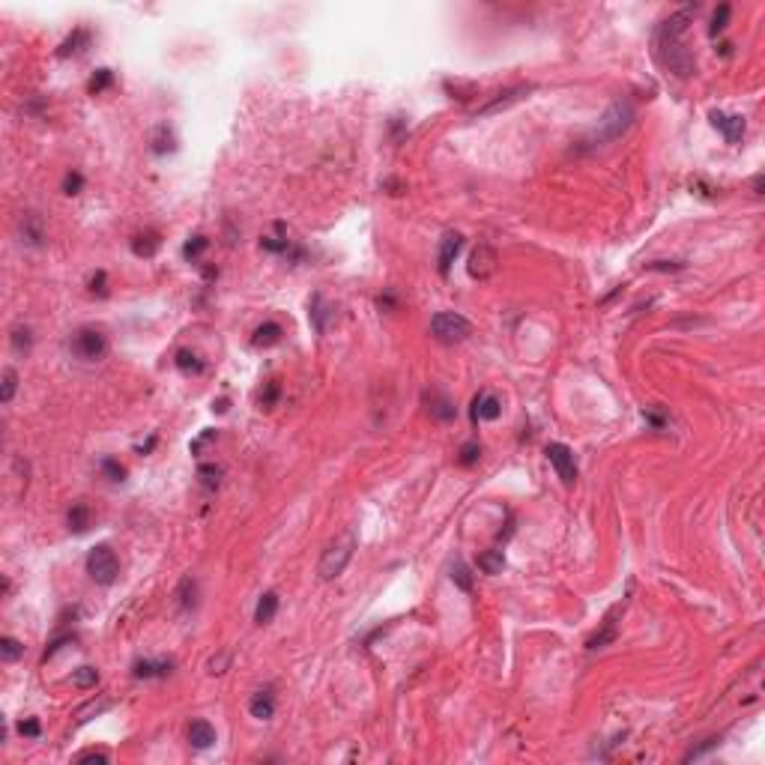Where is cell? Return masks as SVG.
Here are the masks:
<instances>
[{"mask_svg": "<svg viewBox=\"0 0 765 765\" xmlns=\"http://www.w3.org/2000/svg\"><path fill=\"white\" fill-rule=\"evenodd\" d=\"M634 117H637V114H634V105L628 102V99H616V102L604 111V117L598 120V126H595V132H592L589 143L595 147V143H607V141L622 138V135L631 129Z\"/></svg>", "mask_w": 765, "mask_h": 765, "instance_id": "obj_1", "label": "cell"}, {"mask_svg": "<svg viewBox=\"0 0 765 765\" xmlns=\"http://www.w3.org/2000/svg\"><path fill=\"white\" fill-rule=\"evenodd\" d=\"M353 553H356V535H353V533L338 535L335 542H332L326 550H323V556H320V565H317L320 580H335V577H341V574H344V568L350 565V559H353Z\"/></svg>", "mask_w": 765, "mask_h": 765, "instance_id": "obj_2", "label": "cell"}, {"mask_svg": "<svg viewBox=\"0 0 765 765\" xmlns=\"http://www.w3.org/2000/svg\"><path fill=\"white\" fill-rule=\"evenodd\" d=\"M430 332H434V338L443 341V344H457V341L473 335V323L457 311H439V314H434V320H430Z\"/></svg>", "mask_w": 765, "mask_h": 765, "instance_id": "obj_3", "label": "cell"}, {"mask_svg": "<svg viewBox=\"0 0 765 765\" xmlns=\"http://www.w3.org/2000/svg\"><path fill=\"white\" fill-rule=\"evenodd\" d=\"M87 574L99 583V586H111V583L117 580V574H120V559H117V553L108 544H96L93 550L87 553Z\"/></svg>", "mask_w": 765, "mask_h": 765, "instance_id": "obj_4", "label": "cell"}, {"mask_svg": "<svg viewBox=\"0 0 765 765\" xmlns=\"http://www.w3.org/2000/svg\"><path fill=\"white\" fill-rule=\"evenodd\" d=\"M69 350H72V356L81 359V362H99V359L108 353V338L99 329L84 326V329H78L75 335H72Z\"/></svg>", "mask_w": 765, "mask_h": 765, "instance_id": "obj_5", "label": "cell"}, {"mask_svg": "<svg viewBox=\"0 0 765 765\" xmlns=\"http://www.w3.org/2000/svg\"><path fill=\"white\" fill-rule=\"evenodd\" d=\"M625 607H628V598H622L619 604H613V607L607 610V616H604V622H601V628L586 640V649H589V652L604 649V646H610V643L616 640V634H619V619H622Z\"/></svg>", "mask_w": 765, "mask_h": 765, "instance_id": "obj_6", "label": "cell"}, {"mask_svg": "<svg viewBox=\"0 0 765 765\" xmlns=\"http://www.w3.org/2000/svg\"><path fill=\"white\" fill-rule=\"evenodd\" d=\"M547 461L556 470V475L562 479V484H574L577 481V464H574V452L565 443H550L544 448Z\"/></svg>", "mask_w": 765, "mask_h": 765, "instance_id": "obj_7", "label": "cell"}, {"mask_svg": "<svg viewBox=\"0 0 765 765\" xmlns=\"http://www.w3.org/2000/svg\"><path fill=\"white\" fill-rule=\"evenodd\" d=\"M497 264H499V257H497V251H493L488 242H479V246L473 248V255H470V264H466V272H470L473 278H479V281H488V278L497 272Z\"/></svg>", "mask_w": 765, "mask_h": 765, "instance_id": "obj_8", "label": "cell"}, {"mask_svg": "<svg viewBox=\"0 0 765 765\" xmlns=\"http://www.w3.org/2000/svg\"><path fill=\"white\" fill-rule=\"evenodd\" d=\"M529 84H517V87H508V90H502V93H497V99H493V102H488V105H481L479 111H475V117H490V114H497V111H502V108H508V105H515V102H520V99H524L526 93H529Z\"/></svg>", "mask_w": 765, "mask_h": 765, "instance_id": "obj_9", "label": "cell"}, {"mask_svg": "<svg viewBox=\"0 0 765 765\" xmlns=\"http://www.w3.org/2000/svg\"><path fill=\"white\" fill-rule=\"evenodd\" d=\"M694 12H697V6H685V9H679L676 15H670L667 21L658 27V42H664V39H682V33L688 30V21L694 18Z\"/></svg>", "mask_w": 765, "mask_h": 765, "instance_id": "obj_10", "label": "cell"}, {"mask_svg": "<svg viewBox=\"0 0 765 765\" xmlns=\"http://www.w3.org/2000/svg\"><path fill=\"white\" fill-rule=\"evenodd\" d=\"M712 126L724 132L726 143H739L744 135V117L742 114H724V111H712Z\"/></svg>", "mask_w": 765, "mask_h": 765, "instance_id": "obj_11", "label": "cell"}, {"mask_svg": "<svg viewBox=\"0 0 765 765\" xmlns=\"http://www.w3.org/2000/svg\"><path fill=\"white\" fill-rule=\"evenodd\" d=\"M461 246H464V237H461V233H455V230H448L446 237H443V242H439L437 269H439V275H443V278L452 272V264H455V257H457V251H461Z\"/></svg>", "mask_w": 765, "mask_h": 765, "instance_id": "obj_12", "label": "cell"}, {"mask_svg": "<svg viewBox=\"0 0 765 765\" xmlns=\"http://www.w3.org/2000/svg\"><path fill=\"white\" fill-rule=\"evenodd\" d=\"M499 413H502V404L493 392H481L473 401V421H493L499 419Z\"/></svg>", "mask_w": 765, "mask_h": 765, "instance_id": "obj_13", "label": "cell"}, {"mask_svg": "<svg viewBox=\"0 0 765 765\" xmlns=\"http://www.w3.org/2000/svg\"><path fill=\"white\" fill-rule=\"evenodd\" d=\"M188 744L197 751H206L215 744V726L210 721H192L188 724Z\"/></svg>", "mask_w": 765, "mask_h": 765, "instance_id": "obj_14", "label": "cell"}, {"mask_svg": "<svg viewBox=\"0 0 765 765\" xmlns=\"http://www.w3.org/2000/svg\"><path fill=\"white\" fill-rule=\"evenodd\" d=\"M170 670H174V661H168V658H159V661H138V664L132 667V676H135V679H165Z\"/></svg>", "mask_w": 765, "mask_h": 765, "instance_id": "obj_15", "label": "cell"}, {"mask_svg": "<svg viewBox=\"0 0 765 765\" xmlns=\"http://www.w3.org/2000/svg\"><path fill=\"white\" fill-rule=\"evenodd\" d=\"M21 242H27V246H42L45 242V224L36 212L21 215Z\"/></svg>", "mask_w": 765, "mask_h": 765, "instance_id": "obj_16", "label": "cell"}, {"mask_svg": "<svg viewBox=\"0 0 765 765\" xmlns=\"http://www.w3.org/2000/svg\"><path fill=\"white\" fill-rule=\"evenodd\" d=\"M248 712H251V717H257V721H269V717L275 715V697H272V691H257L255 697L248 699Z\"/></svg>", "mask_w": 765, "mask_h": 765, "instance_id": "obj_17", "label": "cell"}, {"mask_svg": "<svg viewBox=\"0 0 765 765\" xmlns=\"http://www.w3.org/2000/svg\"><path fill=\"white\" fill-rule=\"evenodd\" d=\"M308 317H311V326H314V332H317V335H323V332H326V320H329V314H332V308L326 305V299H323V293H314L311 296V305H308Z\"/></svg>", "mask_w": 765, "mask_h": 765, "instance_id": "obj_18", "label": "cell"}, {"mask_svg": "<svg viewBox=\"0 0 765 765\" xmlns=\"http://www.w3.org/2000/svg\"><path fill=\"white\" fill-rule=\"evenodd\" d=\"M150 143H152V152H156V156H165V152L177 150V138H174V132L168 129V123H159L156 129H152Z\"/></svg>", "mask_w": 765, "mask_h": 765, "instance_id": "obj_19", "label": "cell"}, {"mask_svg": "<svg viewBox=\"0 0 765 765\" xmlns=\"http://www.w3.org/2000/svg\"><path fill=\"white\" fill-rule=\"evenodd\" d=\"M281 335H284V329L278 326L275 320H269V323H264V326L255 329V338H251V344H255V347H272V344H278V341H281Z\"/></svg>", "mask_w": 765, "mask_h": 765, "instance_id": "obj_20", "label": "cell"}, {"mask_svg": "<svg viewBox=\"0 0 765 765\" xmlns=\"http://www.w3.org/2000/svg\"><path fill=\"white\" fill-rule=\"evenodd\" d=\"M428 404H430V416H434L437 421H452L455 419V404L446 398V395H439V392H430L428 395Z\"/></svg>", "mask_w": 765, "mask_h": 765, "instance_id": "obj_21", "label": "cell"}, {"mask_svg": "<svg viewBox=\"0 0 765 765\" xmlns=\"http://www.w3.org/2000/svg\"><path fill=\"white\" fill-rule=\"evenodd\" d=\"M278 613V595L275 592H264L257 601V610H255V622L257 625H269Z\"/></svg>", "mask_w": 765, "mask_h": 765, "instance_id": "obj_22", "label": "cell"}, {"mask_svg": "<svg viewBox=\"0 0 765 765\" xmlns=\"http://www.w3.org/2000/svg\"><path fill=\"white\" fill-rule=\"evenodd\" d=\"M159 246H161V239H159V233L156 230H147V233H138V237L132 239V251L138 257H152L159 251Z\"/></svg>", "mask_w": 765, "mask_h": 765, "instance_id": "obj_23", "label": "cell"}, {"mask_svg": "<svg viewBox=\"0 0 765 765\" xmlns=\"http://www.w3.org/2000/svg\"><path fill=\"white\" fill-rule=\"evenodd\" d=\"M87 45H90V33L84 30V27H78V30L57 48V57H72V54H81Z\"/></svg>", "mask_w": 765, "mask_h": 765, "instance_id": "obj_24", "label": "cell"}, {"mask_svg": "<svg viewBox=\"0 0 765 765\" xmlns=\"http://www.w3.org/2000/svg\"><path fill=\"white\" fill-rule=\"evenodd\" d=\"M90 506L87 502H75V506L69 508V515H66V520H69V529L72 533H87L90 529Z\"/></svg>", "mask_w": 765, "mask_h": 765, "instance_id": "obj_25", "label": "cell"}, {"mask_svg": "<svg viewBox=\"0 0 765 765\" xmlns=\"http://www.w3.org/2000/svg\"><path fill=\"white\" fill-rule=\"evenodd\" d=\"M195 604H197V583L192 577H186L177 589V607L188 613V610H195Z\"/></svg>", "mask_w": 765, "mask_h": 765, "instance_id": "obj_26", "label": "cell"}, {"mask_svg": "<svg viewBox=\"0 0 765 765\" xmlns=\"http://www.w3.org/2000/svg\"><path fill=\"white\" fill-rule=\"evenodd\" d=\"M479 568L484 574H499L502 568H506V556H502V550H484L479 556Z\"/></svg>", "mask_w": 765, "mask_h": 765, "instance_id": "obj_27", "label": "cell"}, {"mask_svg": "<svg viewBox=\"0 0 765 765\" xmlns=\"http://www.w3.org/2000/svg\"><path fill=\"white\" fill-rule=\"evenodd\" d=\"M96 682H99V670L96 667H78L75 673H72V685H75L78 691L96 688Z\"/></svg>", "mask_w": 765, "mask_h": 765, "instance_id": "obj_28", "label": "cell"}, {"mask_svg": "<svg viewBox=\"0 0 765 765\" xmlns=\"http://www.w3.org/2000/svg\"><path fill=\"white\" fill-rule=\"evenodd\" d=\"M24 655V646L15 640V637H0V658H3L6 664L18 661Z\"/></svg>", "mask_w": 765, "mask_h": 765, "instance_id": "obj_29", "label": "cell"}, {"mask_svg": "<svg viewBox=\"0 0 765 765\" xmlns=\"http://www.w3.org/2000/svg\"><path fill=\"white\" fill-rule=\"evenodd\" d=\"M197 479H201V484L203 488H219V481H221V466H215V464H201L197 466Z\"/></svg>", "mask_w": 765, "mask_h": 765, "instance_id": "obj_30", "label": "cell"}, {"mask_svg": "<svg viewBox=\"0 0 765 765\" xmlns=\"http://www.w3.org/2000/svg\"><path fill=\"white\" fill-rule=\"evenodd\" d=\"M15 392H18V371H15V368H3V386H0V401L9 404V401L15 398Z\"/></svg>", "mask_w": 765, "mask_h": 765, "instance_id": "obj_31", "label": "cell"}, {"mask_svg": "<svg viewBox=\"0 0 765 765\" xmlns=\"http://www.w3.org/2000/svg\"><path fill=\"white\" fill-rule=\"evenodd\" d=\"M452 580H455V586H461L464 592H473V574H470V568H466V562L457 559L452 565Z\"/></svg>", "mask_w": 765, "mask_h": 765, "instance_id": "obj_32", "label": "cell"}, {"mask_svg": "<svg viewBox=\"0 0 765 765\" xmlns=\"http://www.w3.org/2000/svg\"><path fill=\"white\" fill-rule=\"evenodd\" d=\"M30 344H33L30 329H27V326H15V329H12V347H15V353H30Z\"/></svg>", "mask_w": 765, "mask_h": 765, "instance_id": "obj_33", "label": "cell"}, {"mask_svg": "<svg viewBox=\"0 0 765 765\" xmlns=\"http://www.w3.org/2000/svg\"><path fill=\"white\" fill-rule=\"evenodd\" d=\"M177 368L188 374V371H201L203 365H201V359H197V353H192V350H179V353H177Z\"/></svg>", "mask_w": 765, "mask_h": 765, "instance_id": "obj_34", "label": "cell"}, {"mask_svg": "<svg viewBox=\"0 0 765 765\" xmlns=\"http://www.w3.org/2000/svg\"><path fill=\"white\" fill-rule=\"evenodd\" d=\"M111 84H114V75H111V69H99V72H96V75H93V78H90V84H87V90H90V93H93V96H96V93H102V90H105V87H111Z\"/></svg>", "mask_w": 765, "mask_h": 765, "instance_id": "obj_35", "label": "cell"}, {"mask_svg": "<svg viewBox=\"0 0 765 765\" xmlns=\"http://www.w3.org/2000/svg\"><path fill=\"white\" fill-rule=\"evenodd\" d=\"M730 15H733L730 3H721V6H717V12H715V18H712V36H717V33L726 30V21H730Z\"/></svg>", "mask_w": 765, "mask_h": 765, "instance_id": "obj_36", "label": "cell"}, {"mask_svg": "<svg viewBox=\"0 0 765 765\" xmlns=\"http://www.w3.org/2000/svg\"><path fill=\"white\" fill-rule=\"evenodd\" d=\"M479 457H481V446H479V443H466V446L461 448V457H457V464H461V466H473V464H479Z\"/></svg>", "mask_w": 765, "mask_h": 765, "instance_id": "obj_37", "label": "cell"}, {"mask_svg": "<svg viewBox=\"0 0 765 765\" xmlns=\"http://www.w3.org/2000/svg\"><path fill=\"white\" fill-rule=\"evenodd\" d=\"M102 470H105V475H108L111 481H123V479H126V466H120V464L114 461V457H105V461H102Z\"/></svg>", "mask_w": 765, "mask_h": 765, "instance_id": "obj_38", "label": "cell"}, {"mask_svg": "<svg viewBox=\"0 0 765 765\" xmlns=\"http://www.w3.org/2000/svg\"><path fill=\"white\" fill-rule=\"evenodd\" d=\"M81 186H84V177H81L78 170H72V174H66V179H63V192L66 195H78Z\"/></svg>", "mask_w": 765, "mask_h": 765, "instance_id": "obj_39", "label": "cell"}, {"mask_svg": "<svg viewBox=\"0 0 765 765\" xmlns=\"http://www.w3.org/2000/svg\"><path fill=\"white\" fill-rule=\"evenodd\" d=\"M260 246H264L266 251H287V248H290V239H287V237H264V239H260Z\"/></svg>", "mask_w": 765, "mask_h": 765, "instance_id": "obj_40", "label": "cell"}, {"mask_svg": "<svg viewBox=\"0 0 765 765\" xmlns=\"http://www.w3.org/2000/svg\"><path fill=\"white\" fill-rule=\"evenodd\" d=\"M206 246H210V239H206V237H195L192 242H186V248H183V255H186V257H192V260H195V257H197V255H201V251H203Z\"/></svg>", "mask_w": 765, "mask_h": 765, "instance_id": "obj_41", "label": "cell"}, {"mask_svg": "<svg viewBox=\"0 0 765 765\" xmlns=\"http://www.w3.org/2000/svg\"><path fill=\"white\" fill-rule=\"evenodd\" d=\"M75 762H102V765H108V762H111V757H108L105 751H84V753H78V757H75Z\"/></svg>", "mask_w": 765, "mask_h": 765, "instance_id": "obj_42", "label": "cell"}, {"mask_svg": "<svg viewBox=\"0 0 765 765\" xmlns=\"http://www.w3.org/2000/svg\"><path fill=\"white\" fill-rule=\"evenodd\" d=\"M18 733H21L24 739H39L42 726H39V721H21L18 724Z\"/></svg>", "mask_w": 765, "mask_h": 765, "instance_id": "obj_43", "label": "cell"}, {"mask_svg": "<svg viewBox=\"0 0 765 765\" xmlns=\"http://www.w3.org/2000/svg\"><path fill=\"white\" fill-rule=\"evenodd\" d=\"M685 264H667V260H655V264H649L646 269H655V272H676V269H682Z\"/></svg>", "mask_w": 765, "mask_h": 765, "instance_id": "obj_44", "label": "cell"}, {"mask_svg": "<svg viewBox=\"0 0 765 765\" xmlns=\"http://www.w3.org/2000/svg\"><path fill=\"white\" fill-rule=\"evenodd\" d=\"M228 661H230V652H224V655H219V658H212V661H210V673H212V676H215V673H224L221 667H224Z\"/></svg>", "mask_w": 765, "mask_h": 765, "instance_id": "obj_45", "label": "cell"}, {"mask_svg": "<svg viewBox=\"0 0 765 765\" xmlns=\"http://www.w3.org/2000/svg\"><path fill=\"white\" fill-rule=\"evenodd\" d=\"M69 640H75V637H72V634H66V637H57V640H51V646H48V649H45V658H51V655L57 652L63 643H69Z\"/></svg>", "mask_w": 765, "mask_h": 765, "instance_id": "obj_46", "label": "cell"}, {"mask_svg": "<svg viewBox=\"0 0 765 765\" xmlns=\"http://www.w3.org/2000/svg\"><path fill=\"white\" fill-rule=\"evenodd\" d=\"M90 290L93 293H105V272H96L93 281H90Z\"/></svg>", "mask_w": 765, "mask_h": 765, "instance_id": "obj_47", "label": "cell"}, {"mask_svg": "<svg viewBox=\"0 0 765 765\" xmlns=\"http://www.w3.org/2000/svg\"><path fill=\"white\" fill-rule=\"evenodd\" d=\"M275 398H278V386L272 383V386H269V389H266V395H264V407H272V404H275Z\"/></svg>", "mask_w": 765, "mask_h": 765, "instance_id": "obj_48", "label": "cell"}]
</instances>
